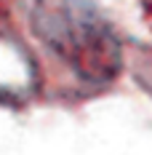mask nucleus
I'll return each mask as SVG.
<instances>
[{
    "mask_svg": "<svg viewBox=\"0 0 152 155\" xmlns=\"http://www.w3.org/2000/svg\"><path fill=\"white\" fill-rule=\"evenodd\" d=\"M37 30L80 78H115L120 67L118 35L88 0H48L37 11Z\"/></svg>",
    "mask_w": 152,
    "mask_h": 155,
    "instance_id": "1",
    "label": "nucleus"
}]
</instances>
